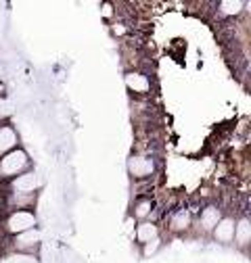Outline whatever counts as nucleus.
Masks as SVG:
<instances>
[{"label":"nucleus","mask_w":251,"mask_h":263,"mask_svg":"<svg viewBox=\"0 0 251 263\" xmlns=\"http://www.w3.org/2000/svg\"><path fill=\"white\" fill-rule=\"evenodd\" d=\"M149 211H151V201H142V203H138V205H136L134 215H136V217H147V215H149Z\"/></svg>","instance_id":"2eb2a0df"},{"label":"nucleus","mask_w":251,"mask_h":263,"mask_svg":"<svg viewBox=\"0 0 251 263\" xmlns=\"http://www.w3.org/2000/svg\"><path fill=\"white\" fill-rule=\"evenodd\" d=\"M0 78H3V65H0Z\"/></svg>","instance_id":"f3484780"},{"label":"nucleus","mask_w":251,"mask_h":263,"mask_svg":"<svg viewBox=\"0 0 251 263\" xmlns=\"http://www.w3.org/2000/svg\"><path fill=\"white\" fill-rule=\"evenodd\" d=\"M188 223H191V215H188V211H178L172 219L174 230H184V228H188Z\"/></svg>","instance_id":"ddd939ff"},{"label":"nucleus","mask_w":251,"mask_h":263,"mask_svg":"<svg viewBox=\"0 0 251 263\" xmlns=\"http://www.w3.org/2000/svg\"><path fill=\"white\" fill-rule=\"evenodd\" d=\"M218 221H220V209L207 207V209L201 213V226H203L205 230H213Z\"/></svg>","instance_id":"9b49d317"},{"label":"nucleus","mask_w":251,"mask_h":263,"mask_svg":"<svg viewBox=\"0 0 251 263\" xmlns=\"http://www.w3.org/2000/svg\"><path fill=\"white\" fill-rule=\"evenodd\" d=\"M136 238L140 240V242H151V240H155L157 238V226H153V223H149V221H142L140 226H138V230H136Z\"/></svg>","instance_id":"9d476101"},{"label":"nucleus","mask_w":251,"mask_h":263,"mask_svg":"<svg viewBox=\"0 0 251 263\" xmlns=\"http://www.w3.org/2000/svg\"><path fill=\"white\" fill-rule=\"evenodd\" d=\"M126 84H128V88L132 92H138V94H145L151 88V82L142 73H128V76H126Z\"/></svg>","instance_id":"0eeeda50"},{"label":"nucleus","mask_w":251,"mask_h":263,"mask_svg":"<svg viewBox=\"0 0 251 263\" xmlns=\"http://www.w3.org/2000/svg\"><path fill=\"white\" fill-rule=\"evenodd\" d=\"M38 240H40V236L36 230H27V232H21L15 238V247H17V251H34L38 247Z\"/></svg>","instance_id":"423d86ee"},{"label":"nucleus","mask_w":251,"mask_h":263,"mask_svg":"<svg viewBox=\"0 0 251 263\" xmlns=\"http://www.w3.org/2000/svg\"><path fill=\"white\" fill-rule=\"evenodd\" d=\"M17 144V134L13 127H0V155H7Z\"/></svg>","instance_id":"6e6552de"},{"label":"nucleus","mask_w":251,"mask_h":263,"mask_svg":"<svg viewBox=\"0 0 251 263\" xmlns=\"http://www.w3.org/2000/svg\"><path fill=\"white\" fill-rule=\"evenodd\" d=\"M0 263H38V259L29 253H13L7 255L5 259H0Z\"/></svg>","instance_id":"f8f14e48"},{"label":"nucleus","mask_w":251,"mask_h":263,"mask_svg":"<svg viewBox=\"0 0 251 263\" xmlns=\"http://www.w3.org/2000/svg\"><path fill=\"white\" fill-rule=\"evenodd\" d=\"M34 226H36V215L31 211H15L7 219V230L13 234H21V232H27V230H34Z\"/></svg>","instance_id":"f03ea898"},{"label":"nucleus","mask_w":251,"mask_h":263,"mask_svg":"<svg viewBox=\"0 0 251 263\" xmlns=\"http://www.w3.org/2000/svg\"><path fill=\"white\" fill-rule=\"evenodd\" d=\"M0 92H3V88H0Z\"/></svg>","instance_id":"a211bd4d"},{"label":"nucleus","mask_w":251,"mask_h":263,"mask_svg":"<svg viewBox=\"0 0 251 263\" xmlns=\"http://www.w3.org/2000/svg\"><path fill=\"white\" fill-rule=\"evenodd\" d=\"M40 186V180L34 172H27V174H21L17 176V180L13 182V190L15 194H34V190Z\"/></svg>","instance_id":"20e7f679"},{"label":"nucleus","mask_w":251,"mask_h":263,"mask_svg":"<svg viewBox=\"0 0 251 263\" xmlns=\"http://www.w3.org/2000/svg\"><path fill=\"white\" fill-rule=\"evenodd\" d=\"M213 236L216 240L220 242H230L235 238V221L230 217H224V219H220L213 228Z\"/></svg>","instance_id":"39448f33"},{"label":"nucleus","mask_w":251,"mask_h":263,"mask_svg":"<svg viewBox=\"0 0 251 263\" xmlns=\"http://www.w3.org/2000/svg\"><path fill=\"white\" fill-rule=\"evenodd\" d=\"M9 115H11V105H9V101L0 98V119H3V117H9Z\"/></svg>","instance_id":"dca6fc26"},{"label":"nucleus","mask_w":251,"mask_h":263,"mask_svg":"<svg viewBox=\"0 0 251 263\" xmlns=\"http://www.w3.org/2000/svg\"><path fill=\"white\" fill-rule=\"evenodd\" d=\"M220 9H222V13H226V15H237V13H241L243 3H232V0H226V3H220Z\"/></svg>","instance_id":"4468645a"},{"label":"nucleus","mask_w":251,"mask_h":263,"mask_svg":"<svg viewBox=\"0 0 251 263\" xmlns=\"http://www.w3.org/2000/svg\"><path fill=\"white\" fill-rule=\"evenodd\" d=\"M27 163H29V159L23 151H9L0 159V178L17 176L19 172H23L27 167Z\"/></svg>","instance_id":"f257e3e1"},{"label":"nucleus","mask_w":251,"mask_h":263,"mask_svg":"<svg viewBox=\"0 0 251 263\" xmlns=\"http://www.w3.org/2000/svg\"><path fill=\"white\" fill-rule=\"evenodd\" d=\"M235 238H237V242H239L241 247L249 245V240H251V226H249L247 219H241V221L235 226Z\"/></svg>","instance_id":"1a4fd4ad"},{"label":"nucleus","mask_w":251,"mask_h":263,"mask_svg":"<svg viewBox=\"0 0 251 263\" xmlns=\"http://www.w3.org/2000/svg\"><path fill=\"white\" fill-rule=\"evenodd\" d=\"M128 170H130V174H132L134 178H147V176H151V174L155 172V163H153L149 157L136 155V157H132V159L128 161Z\"/></svg>","instance_id":"7ed1b4c3"}]
</instances>
